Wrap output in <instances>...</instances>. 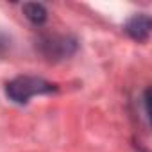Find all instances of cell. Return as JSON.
<instances>
[{
  "label": "cell",
  "instance_id": "obj_3",
  "mask_svg": "<svg viewBox=\"0 0 152 152\" xmlns=\"http://www.w3.org/2000/svg\"><path fill=\"white\" fill-rule=\"evenodd\" d=\"M150 27L152 23L147 15H134L125 23V32L136 41H147L150 36Z\"/></svg>",
  "mask_w": 152,
  "mask_h": 152
},
{
  "label": "cell",
  "instance_id": "obj_1",
  "mask_svg": "<svg viewBox=\"0 0 152 152\" xmlns=\"http://www.w3.org/2000/svg\"><path fill=\"white\" fill-rule=\"evenodd\" d=\"M56 91V84L32 75H20L6 84V95L15 104H27L36 95H47Z\"/></svg>",
  "mask_w": 152,
  "mask_h": 152
},
{
  "label": "cell",
  "instance_id": "obj_4",
  "mask_svg": "<svg viewBox=\"0 0 152 152\" xmlns=\"http://www.w3.org/2000/svg\"><path fill=\"white\" fill-rule=\"evenodd\" d=\"M22 11H23L25 18H27L29 22H32L34 25H41V23L47 20V9H45V6H41V4H36V2L25 4V6L22 7Z\"/></svg>",
  "mask_w": 152,
  "mask_h": 152
},
{
  "label": "cell",
  "instance_id": "obj_2",
  "mask_svg": "<svg viewBox=\"0 0 152 152\" xmlns=\"http://www.w3.org/2000/svg\"><path fill=\"white\" fill-rule=\"evenodd\" d=\"M39 48H41L43 56H47L48 59H64L75 52L77 43L72 38L54 34V36H45L39 41Z\"/></svg>",
  "mask_w": 152,
  "mask_h": 152
},
{
  "label": "cell",
  "instance_id": "obj_5",
  "mask_svg": "<svg viewBox=\"0 0 152 152\" xmlns=\"http://www.w3.org/2000/svg\"><path fill=\"white\" fill-rule=\"evenodd\" d=\"M4 47H6V41H4L2 38H0V52H2V50H4Z\"/></svg>",
  "mask_w": 152,
  "mask_h": 152
}]
</instances>
